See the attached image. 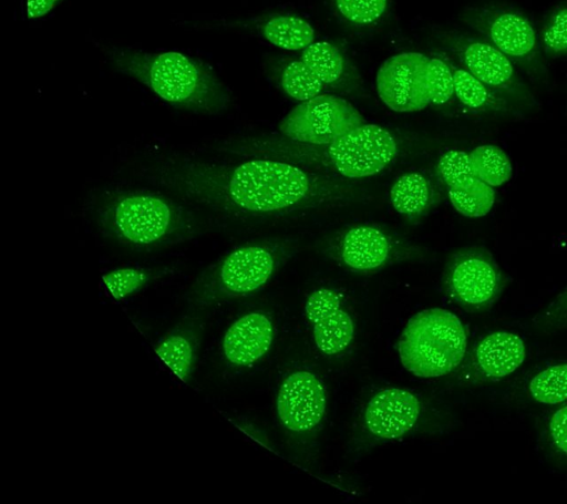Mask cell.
Returning a JSON list of instances; mask_svg holds the SVG:
<instances>
[{
  "label": "cell",
  "instance_id": "52a82bcc",
  "mask_svg": "<svg viewBox=\"0 0 567 504\" xmlns=\"http://www.w3.org/2000/svg\"><path fill=\"white\" fill-rule=\"evenodd\" d=\"M328 400L323 379L305 364L289 368L276 392L275 411L286 453L305 471L313 470L318 463Z\"/></svg>",
  "mask_w": 567,
  "mask_h": 504
},
{
  "label": "cell",
  "instance_id": "7a4b0ae2",
  "mask_svg": "<svg viewBox=\"0 0 567 504\" xmlns=\"http://www.w3.org/2000/svg\"><path fill=\"white\" fill-rule=\"evenodd\" d=\"M402 140L378 124L363 123L323 144H302L282 136L246 135L218 150L238 157H266L359 182L386 169L403 152Z\"/></svg>",
  "mask_w": 567,
  "mask_h": 504
},
{
  "label": "cell",
  "instance_id": "5bb4252c",
  "mask_svg": "<svg viewBox=\"0 0 567 504\" xmlns=\"http://www.w3.org/2000/svg\"><path fill=\"white\" fill-rule=\"evenodd\" d=\"M303 316L318 352L329 360L347 357L355 341V318L344 296L331 286L312 289L303 304Z\"/></svg>",
  "mask_w": 567,
  "mask_h": 504
},
{
  "label": "cell",
  "instance_id": "d6a6232c",
  "mask_svg": "<svg viewBox=\"0 0 567 504\" xmlns=\"http://www.w3.org/2000/svg\"><path fill=\"white\" fill-rule=\"evenodd\" d=\"M567 323V287L532 319V326L543 332H550Z\"/></svg>",
  "mask_w": 567,
  "mask_h": 504
},
{
  "label": "cell",
  "instance_id": "4fadbf2b",
  "mask_svg": "<svg viewBox=\"0 0 567 504\" xmlns=\"http://www.w3.org/2000/svg\"><path fill=\"white\" fill-rule=\"evenodd\" d=\"M365 123L361 113L339 94L323 93L299 102L278 124L280 136L302 144L331 142Z\"/></svg>",
  "mask_w": 567,
  "mask_h": 504
},
{
  "label": "cell",
  "instance_id": "6da1fadb",
  "mask_svg": "<svg viewBox=\"0 0 567 504\" xmlns=\"http://www.w3.org/2000/svg\"><path fill=\"white\" fill-rule=\"evenodd\" d=\"M212 162L162 154L140 167V176L196 207L234 219H255L368 203L360 182L266 157Z\"/></svg>",
  "mask_w": 567,
  "mask_h": 504
},
{
  "label": "cell",
  "instance_id": "9a60e30c",
  "mask_svg": "<svg viewBox=\"0 0 567 504\" xmlns=\"http://www.w3.org/2000/svg\"><path fill=\"white\" fill-rule=\"evenodd\" d=\"M526 357V343L519 335L505 330L489 332L467 348L449 383L470 388L502 381L522 367Z\"/></svg>",
  "mask_w": 567,
  "mask_h": 504
},
{
  "label": "cell",
  "instance_id": "ba28073f",
  "mask_svg": "<svg viewBox=\"0 0 567 504\" xmlns=\"http://www.w3.org/2000/svg\"><path fill=\"white\" fill-rule=\"evenodd\" d=\"M467 330L450 310L429 308L412 316L398 341L403 368L415 377L451 376L467 351Z\"/></svg>",
  "mask_w": 567,
  "mask_h": 504
},
{
  "label": "cell",
  "instance_id": "7402d4cb",
  "mask_svg": "<svg viewBox=\"0 0 567 504\" xmlns=\"http://www.w3.org/2000/svg\"><path fill=\"white\" fill-rule=\"evenodd\" d=\"M244 27L286 51H302L316 41L312 25L306 19L291 13H268L247 21Z\"/></svg>",
  "mask_w": 567,
  "mask_h": 504
},
{
  "label": "cell",
  "instance_id": "8992f818",
  "mask_svg": "<svg viewBox=\"0 0 567 504\" xmlns=\"http://www.w3.org/2000/svg\"><path fill=\"white\" fill-rule=\"evenodd\" d=\"M447 416L420 393L394 385L372 391L361 403L347 441V454L360 459L373 449L420 432H436Z\"/></svg>",
  "mask_w": 567,
  "mask_h": 504
},
{
  "label": "cell",
  "instance_id": "f546056e",
  "mask_svg": "<svg viewBox=\"0 0 567 504\" xmlns=\"http://www.w3.org/2000/svg\"><path fill=\"white\" fill-rule=\"evenodd\" d=\"M391 0H333L339 17L358 28L378 24L385 17Z\"/></svg>",
  "mask_w": 567,
  "mask_h": 504
},
{
  "label": "cell",
  "instance_id": "4dcf8cb0",
  "mask_svg": "<svg viewBox=\"0 0 567 504\" xmlns=\"http://www.w3.org/2000/svg\"><path fill=\"white\" fill-rule=\"evenodd\" d=\"M539 438L553 457L567 461V401L556 405L543 418Z\"/></svg>",
  "mask_w": 567,
  "mask_h": 504
},
{
  "label": "cell",
  "instance_id": "5b68a950",
  "mask_svg": "<svg viewBox=\"0 0 567 504\" xmlns=\"http://www.w3.org/2000/svg\"><path fill=\"white\" fill-rule=\"evenodd\" d=\"M301 249L297 236H274L241 244L210 266L193 281L186 302L194 311L261 290Z\"/></svg>",
  "mask_w": 567,
  "mask_h": 504
},
{
  "label": "cell",
  "instance_id": "277c9868",
  "mask_svg": "<svg viewBox=\"0 0 567 504\" xmlns=\"http://www.w3.org/2000/svg\"><path fill=\"white\" fill-rule=\"evenodd\" d=\"M102 52L113 70L140 82L173 107L215 115L231 104L230 91L214 70L186 53L121 45H105Z\"/></svg>",
  "mask_w": 567,
  "mask_h": 504
},
{
  "label": "cell",
  "instance_id": "7c38bea8",
  "mask_svg": "<svg viewBox=\"0 0 567 504\" xmlns=\"http://www.w3.org/2000/svg\"><path fill=\"white\" fill-rule=\"evenodd\" d=\"M507 284V275L483 246H465L452 251L442 272L446 297L471 313L492 309Z\"/></svg>",
  "mask_w": 567,
  "mask_h": 504
},
{
  "label": "cell",
  "instance_id": "8fae6325",
  "mask_svg": "<svg viewBox=\"0 0 567 504\" xmlns=\"http://www.w3.org/2000/svg\"><path fill=\"white\" fill-rule=\"evenodd\" d=\"M439 39L455 62L522 111L526 113L538 105L516 65L487 40L457 30L443 31Z\"/></svg>",
  "mask_w": 567,
  "mask_h": 504
},
{
  "label": "cell",
  "instance_id": "484cf974",
  "mask_svg": "<svg viewBox=\"0 0 567 504\" xmlns=\"http://www.w3.org/2000/svg\"><path fill=\"white\" fill-rule=\"evenodd\" d=\"M475 176L486 185L496 188L513 176V165L504 150L494 144H482L470 151Z\"/></svg>",
  "mask_w": 567,
  "mask_h": 504
},
{
  "label": "cell",
  "instance_id": "83f0119b",
  "mask_svg": "<svg viewBox=\"0 0 567 504\" xmlns=\"http://www.w3.org/2000/svg\"><path fill=\"white\" fill-rule=\"evenodd\" d=\"M426 88L431 106L446 107L456 101L453 71L446 54L429 55Z\"/></svg>",
  "mask_w": 567,
  "mask_h": 504
},
{
  "label": "cell",
  "instance_id": "d6986e66",
  "mask_svg": "<svg viewBox=\"0 0 567 504\" xmlns=\"http://www.w3.org/2000/svg\"><path fill=\"white\" fill-rule=\"evenodd\" d=\"M204 322V311L192 310L155 346L157 357L183 382H187L196 369Z\"/></svg>",
  "mask_w": 567,
  "mask_h": 504
},
{
  "label": "cell",
  "instance_id": "2e32d148",
  "mask_svg": "<svg viewBox=\"0 0 567 504\" xmlns=\"http://www.w3.org/2000/svg\"><path fill=\"white\" fill-rule=\"evenodd\" d=\"M429 55L404 51L388 58L375 78L380 100L399 113L417 112L430 106L426 88Z\"/></svg>",
  "mask_w": 567,
  "mask_h": 504
},
{
  "label": "cell",
  "instance_id": "9c48e42d",
  "mask_svg": "<svg viewBox=\"0 0 567 504\" xmlns=\"http://www.w3.org/2000/svg\"><path fill=\"white\" fill-rule=\"evenodd\" d=\"M313 248L343 269L363 275L432 259L427 248L374 224L342 226L318 238Z\"/></svg>",
  "mask_w": 567,
  "mask_h": 504
},
{
  "label": "cell",
  "instance_id": "836d02e7",
  "mask_svg": "<svg viewBox=\"0 0 567 504\" xmlns=\"http://www.w3.org/2000/svg\"><path fill=\"white\" fill-rule=\"evenodd\" d=\"M64 0H25V13L28 19L37 20L48 16Z\"/></svg>",
  "mask_w": 567,
  "mask_h": 504
},
{
  "label": "cell",
  "instance_id": "4316f807",
  "mask_svg": "<svg viewBox=\"0 0 567 504\" xmlns=\"http://www.w3.org/2000/svg\"><path fill=\"white\" fill-rule=\"evenodd\" d=\"M435 176L445 191L465 189L477 181L470 152L463 150L443 153L436 162Z\"/></svg>",
  "mask_w": 567,
  "mask_h": 504
},
{
  "label": "cell",
  "instance_id": "d4e9b609",
  "mask_svg": "<svg viewBox=\"0 0 567 504\" xmlns=\"http://www.w3.org/2000/svg\"><path fill=\"white\" fill-rule=\"evenodd\" d=\"M528 398L539 404L556 407L567 401V361L549 364L527 382Z\"/></svg>",
  "mask_w": 567,
  "mask_h": 504
},
{
  "label": "cell",
  "instance_id": "30bf717a",
  "mask_svg": "<svg viewBox=\"0 0 567 504\" xmlns=\"http://www.w3.org/2000/svg\"><path fill=\"white\" fill-rule=\"evenodd\" d=\"M461 21L504 53L529 78L540 82L547 79L537 33L529 19L519 10L495 3L465 9Z\"/></svg>",
  "mask_w": 567,
  "mask_h": 504
},
{
  "label": "cell",
  "instance_id": "1f68e13d",
  "mask_svg": "<svg viewBox=\"0 0 567 504\" xmlns=\"http://www.w3.org/2000/svg\"><path fill=\"white\" fill-rule=\"evenodd\" d=\"M539 44L545 55H567V6L556 8L540 32Z\"/></svg>",
  "mask_w": 567,
  "mask_h": 504
},
{
  "label": "cell",
  "instance_id": "603a6c76",
  "mask_svg": "<svg viewBox=\"0 0 567 504\" xmlns=\"http://www.w3.org/2000/svg\"><path fill=\"white\" fill-rule=\"evenodd\" d=\"M266 71L278 88L297 102L331 93L300 56H271L266 62Z\"/></svg>",
  "mask_w": 567,
  "mask_h": 504
},
{
  "label": "cell",
  "instance_id": "44dd1931",
  "mask_svg": "<svg viewBox=\"0 0 567 504\" xmlns=\"http://www.w3.org/2000/svg\"><path fill=\"white\" fill-rule=\"evenodd\" d=\"M441 184L436 176L412 171L400 175L390 188L393 209L411 224L421 222L441 202Z\"/></svg>",
  "mask_w": 567,
  "mask_h": 504
},
{
  "label": "cell",
  "instance_id": "ffe728a7",
  "mask_svg": "<svg viewBox=\"0 0 567 504\" xmlns=\"http://www.w3.org/2000/svg\"><path fill=\"white\" fill-rule=\"evenodd\" d=\"M455 99L466 111L499 120H518L525 112L476 79L452 58Z\"/></svg>",
  "mask_w": 567,
  "mask_h": 504
},
{
  "label": "cell",
  "instance_id": "e0dca14e",
  "mask_svg": "<svg viewBox=\"0 0 567 504\" xmlns=\"http://www.w3.org/2000/svg\"><path fill=\"white\" fill-rule=\"evenodd\" d=\"M275 337V322L268 312L248 311L226 329L220 342L221 358L230 369H248L269 352Z\"/></svg>",
  "mask_w": 567,
  "mask_h": 504
},
{
  "label": "cell",
  "instance_id": "f1b7e54d",
  "mask_svg": "<svg viewBox=\"0 0 567 504\" xmlns=\"http://www.w3.org/2000/svg\"><path fill=\"white\" fill-rule=\"evenodd\" d=\"M445 192L456 212L470 218L485 216L495 203V188L480 179L468 188Z\"/></svg>",
  "mask_w": 567,
  "mask_h": 504
},
{
  "label": "cell",
  "instance_id": "3957f363",
  "mask_svg": "<svg viewBox=\"0 0 567 504\" xmlns=\"http://www.w3.org/2000/svg\"><path fill=\"white\" fill-rule=\"evenodd\" d=\"M90 210L104 238L135 251L172 247L210 228V220L189 204L145 188L99 191Z\"/></svg>",
  "mask_w": 567,
  "mask_h": 504
},
{
  "label": "cell",
  "instance_id": "ac0fdd59",
  "mask_svg": "<svg viewBox=\"0 0 567 504\" xmlns=\"http://www.w3.org/2000/svg\"><path fill=\"white\" fill-rule=\"evenodd\" d=\"M299 56L331 93L364 96L362 78L348 54L330 41H313Z\"/></svg>",
  "mask_w": 567,
  "mask_h": 504
},
{
  "label": "cell",
  "instance_id": "cb8c5ba5",
  "mask_svg": "<svg viewBox=\"0 0 567 504\" xmlns=\"http://www.w3.org/2000/svg\"><path fill=\"white\" fill-rule=\"evenodd\" d=\"M171 267H135L115 268L102 276V282L109 294L116 300H123L146 288L152 282L172 274Z\"/></svg>",
  "mask_w": 567,
  "mask_h": 504
}]
</instances>
